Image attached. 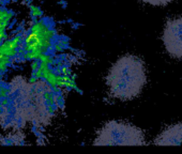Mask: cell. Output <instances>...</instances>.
Wrapping results in <instances>:
<instances>
[{"mask_svg":"<svg viewBox=\"0 0 182 154\" xmlns=\"http://www.w3.org/2000/svg\"><path fill=\"white\" fill-rule=\"evenodd\" d=\"M9 99L8 98H3V99H1V104L3 105V106H5V105H8L9 104Z\"/></svg>","mask_w":182,"mask_h":154,"instance_id":"obj_12","label":"cell"},{"mask_svg":"<svg viewBox=\"0 0 182 154\" xmlns=\"http://www.w3.org/2000/svg\"><path fill=\"white\" fill-rule=\"evenodd\" d=\"M38 66H39V64H38V62H36V61H34V62H32V63H31V69H32V70H36V69H38Z\"/></svg>","mask_w":182,"mask_h":154,"instance_id":"obj_13","label":"cell"},{"mask_svg":"<svg viewBox=\"0 0 182 154\" xmlns=\"http://www.w3.org/2000/svg\"><path fill=\"white\" fill-rule=\"evenodd\" d=\"M7 14H8V10L5 9V8H0V21L3 22L7 17Z\"/></svg>","mask_w":182,"mask_h":154,"instance_id":"obj_7","label":"cell"},{"mask_svg":"<svg viewBox=\"0 0 182 154\" xmlns=\"http://www.w3.org/2000/svg\"><path fill=\"white\" fill-rule=\"evenodd\" d=\"M162 42L171 58L182 59V16L166 22L162 33Z\"/></svg>","mask_w":182,"mask_h":154,"instance_id":"obj_3","label":"cell"},{"mask_svg":"<svg viewBox=\"0 0 182 154\" xmlns=\"http://www.w3.org/2000/svg\"><path fill=\"white\" fill-rule=\"evenodd\" d=\"M8 71V64H5V63H0V73L3 74Z\"/></svg>","mask_w":182,"mask_h":154,"instance_id":"obj_9","label":"cell"},{"mask_svg":"<svg viewBox=\"0 0 182 154\" xmlns=\"http://www.w3.org/2000/svg\"><path fill=\"white\" fill-rule=\"evenodd\" d=\"M141 129L123 121L112 120L105 123L96 133L93 146H146Z\"/></svg>","mask_w":182,"mask_h":154,"instance_id":"obj_2","label":"cell"},{"mask_svg":"<svg viewBox=\"0 0 182 154\" xmlns=\"http://www.w3.org/2000/svg\"><path fill=\"white\" fill-rule=\"evenodd\" d=\"M0 96L1 98H8L9 96V89L5 86H1L0 87Z\"/></svg>","mask_w":182,"mask_h":154,"instance_id":"obj_6","label":"cell"},{"mask_svg":"<svg viewBox=\"0 0 182 154\" xmlns=\"http://www.w3.org/2000/svg\"><path fill=\"white\" fill-rule=\"evenodd\" d=\"M33 76L34 77H36V78H40V77H42V73H41V70H38L36 72H34V74H33Z\"/></svg>","mask_w":182,"mask_h":154,"instance_id":"obj_11","label":"cell"},{"mask_svg":"<svg viewBox=\"0 0 182 154\" xmlns=\"http://www.w3.org/2000/svg\"><path fill=\"white\" fill-rule=\"evenodd\" d=\"M31 11H32V16L33 17H35L36 15H39V14H41V12L38 10V8H35V7H33V5H31Z\"/></svg>","mask_w":182,"mask_h":154,"instance_id":"obj_8","label":"cell"},{"mask_svg":"<svg viewBox=\"0 0 182 154\" xmlns=\"http://www.w3.org/2000/svg\"><path fill=\"white\" fill-rule=\"evenodd\" d=\"M2 42H3V40H0V45H1V44H2Z\"/></svg>","mask_w":182,"mask_h":154,"instance_id":"obj_16","label":"cell"},{"mask_svg":"<svg viewBox=\"0 0 182 154\" xmlns=\"http://www.w3.org/2000/svg\"><path fill=\"white\" fill-rule=\"evenodd\" d=\"M147 82L145 62L134 55H124L110 66L106 76L109 94L120 101L137 98Z\"/></svg>","mask_w":182,"mask_h":154,"instance_id":"obj_1","label":"cell"},{"mask_svg":"<svg viewBox=\"0 0 182 154\" xmlns=\"http://www.w3.org/2000/svg\"><path fill=\"white\" fill-rule=\"evenodd\" d=\"M2 29H5V27L3 26V23L1 21H0V30H2Z\"/></svg>","mask_w":182,"mask_h":154,"instance_id":"obj_15","label":"cell"},{"mask_svg":"<svg viewBox=\"0 0 182 154\" xmlns=\"http://www.w3.org/2000/svg\"><path fill=\"white\" fill-rule=\"evenodd\" d=\"M36 80H38V78H36V77H31V78L29 79V82H30V84H35Z\"/></svg>","mask_w":182,"mask_h":154,"instance_id":"obj_14","label":"cell"},{"mask_svg":"<svg viewBox=\"0 0 182 154\" xmlns=\"http://www.w3.org/2000/svg\"><path fill=\"white\" fill-rule=\"evenodd\" d=\"M155 146H182V122L165 129L153 141Z\"/></svg>","mask_w":182,"mask_h":154,"instance_id":"obj_4","label":"cell"},{"mask_svg":"<svg viewBox=\"0 0 182 154\" xmlns=\"http://www.w3.org/2000/svg\"><path fill=\"white\" fill-rule=\"evenodd\" d=\"M22 38H23V36L22 35H19V34H17V35H15L14 36L12 40H13L15 43H21V41H22Z\"/></svg>","mask_w":182,"mask_h":154,"instance_id":"obj_10","label":"cell"},{"mask_svg":"<svg viewBox=\"0 0 182 154\" xmlns=\"http://www.w3.org/2000/svg\"><path fill=\"white\" fill-rule=\"evenodd\" d=\"M141 1L150 5H153V7H164V5H167L175 0H141Z\"/></svg>","mask_w":182,"mask_h":154,"instance_id":"obj_5","label":"cell"}]
</instances>
